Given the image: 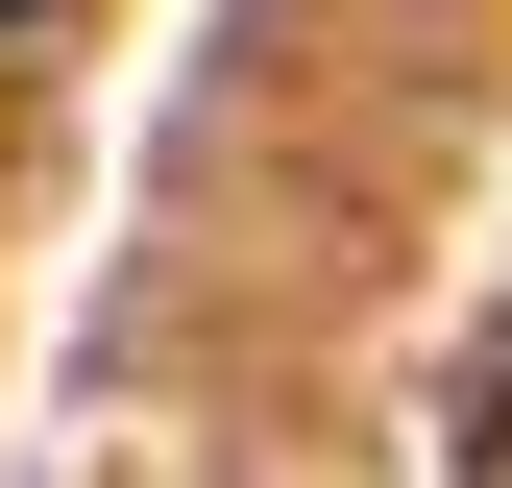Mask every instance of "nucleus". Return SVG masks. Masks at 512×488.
Returning <instances> with one entry per match:
<instances>
[{"label": "nucleus", "instance_id": "2", "mask_svg": "<svg viewBox=\"0 0 512 488\" xmlns=\"http://www.w3.org/2000/svg\"><path fill=\"white\" fill-rule=\"evenodd\" d=\"M25 25H49V0H0V49H25Z\"/></svg>", "mask_w": 512, "mask_h": 488}, {"label": "nucleus", "instance_id": "1", "mask_svg": "<svg viewBox=\"0 0 512 488\" xmlns=\"http://www.w3.org/2000/svg\"><path fill=\"white\" fill-rule=\"evenodd\" d=\"M488 488H512V391H488Z\"/></svg>", "mask_w": 512, "mask_h": 488}]
</instances>
